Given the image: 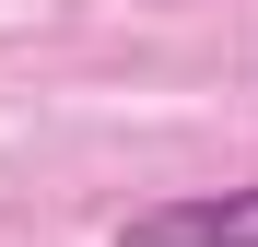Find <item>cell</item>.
I'll list each match as a JSON object with an SVG mask.
<instances>
[{"mask_svg": "<svg viewBox=\"0 0 258 247\" xmlns=\"http://www.w3.org/2000/svg\"><path fill=\"white\" fill-rule=\"evenodd\" d=\"M117 247H258V188H176L153 212H129Z\"/></svg>", "mask_w": 258, "mask_h": 247, "instance_id": "obj_1", "label": "cell"}]
</instances>
